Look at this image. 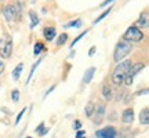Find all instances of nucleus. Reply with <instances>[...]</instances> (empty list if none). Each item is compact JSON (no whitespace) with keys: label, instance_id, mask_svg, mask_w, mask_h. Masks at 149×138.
<instances>
[{"label":"nucleus","instance_id":"nucleus-1","mask_svg":"<svg viewBox=\"0 0 149 138\" xmlns=\"http://www.w3.org/2000/svg\"><path fill=\"white\" fill-rule=\"evenodd\" d=\"M131 61H120L117 65L113 73H112V83L115 86H120L126 79V75H127L128 69L131 68Z\"/></svg>","mask_w":149,"mask_h":138},{"label":"nucleus","instance_id":"nucleus-2","mask_svg":"<svg viewBox=\"0 0 149 138\" xmlns=\"http://www.w3.org/2000/svg\"><path fill=\"white\" fill-rule=\"evenodd\" d=\"M133 50V44L130 42H126V40H120V42L116 44V48H115V53H113V59L116 62H120L127 57L128 54L131 53Z\"/></svg>","mask_w":149,"mask_h":138},{"label":"nucleus","instance_id":"nucleus-3","mask_svg":"<svg viewBox=\"0 0 149 138\" xmlns=\"http://www.w3.org/2000/svg\"><path fill=\"white\" fill-rule=\"evenodd\" d=\"M144 39V33L141 29H138L137 26H130L126 31L124 33V36H123V40H126V42H141Z\"/></svg>","mask_w":149,"mask_h":138},{"label":"nucleus","instance_id":"nucleus-4","mask_svg":"<svg viewBox=\"0 0 149 138\" xmlns=\"http://www.w3.org/2000/svg\"><path fill=\"white\" fill-rule=\"evenodd\" d=\"M13 51V40L11 37L6 36L3 42H0V57L1 58H8Z\"/></svg>","mask_w":149,"mask_h":138},{"label":"nucleus","instance_id":"nucleus-5","mask_svg":"<svg viewBox=\"0 0 149 138\" xmlns=\"http://www.w3.org/2000/svg\"><path fill=\"white\" fill-rule=\"evenodd\" d=\"M144 68H145V64H142V62H138V64H135V65H131V68L128 69L127 75H126V79H124L126 84L131 86V83H133V80H134V76L138 73L139 70H142Z\"/></svg>","mask_w":149,"mask_h":138},{"label":"nucleus","instance_id":"nucleus-6","mask_svg":"<svg viewBox=\"0 0 149 138\" xmlns=\"http://www.w3.org/2000/svg\"><path fill=\"white\" fill-rule=\"evenodd\" d=\"M95 135L98 138H115V135H116V130H115V127H105L102 128V130H100V131H97Z\"/></svg>","mask_w":149,"mask_h":138},{"label":"nucleus","instance_id":"nucleus-7","mask_svg":"<svg viewBox=\"0 0 149 138\" xmlns=\"http://www.w3.org/2000/svg\"><path fill=\"white\" fill-rule=\"evenodd\" d=\"M94 113H95V116H94V122L97 124H100V123L104 120V115H105V105L104 104H98L95 105L94 108Z\"/></svg>","mask_w":149,"mask_h":138},{"label":"nucleus","instance_id":"nucleus-8","mask_svg":"<svg viewBox=\"0 0 149 138\" xmlns=\"http://www.w3.org/2000/svg\"><path fill=\"white\" fill-rule=\"evenodd\" d=\"M3 15H4V18H6V21H8V22H11V21H14L15 20V13H14V7L13 6H6L4 8H3Z\"/></svg>","mask_w":149,"mask_h":138},{"label":"nucleus","instance_id":"nucleus-9","mask_svg":"<svg viewBox=\"0 0 149 138\" xmlns=\"http://www.w3.org/2000/svg\"><path fill=\"white\" fill-rule=\"evenodd\" d=\"M134 26H137L139 29V28H142V29H145V28H148V13L145 11L144 14H141V17L138 18V21L135 22V25Z\"/></svg>","mask_w":149,"mask_h":138},{"label":"nucleus","instance_id":"nucleus-10","mask_svg":"<svg viewBox=\"0 0 149 138\" xmlns=\"http://www.w3.org/2000/svg\"><path fill=\"white\" fill-rule=\"evenodd\" d=\"M122 120H123V123H133V120H134V111L133 109H126V111L123 112V115H122Z\"/></svg>","mask_w":149,"mask_h":138},{"label":"nucleus","instance_id":"nucleus-11","mask_svg":"<svg viewBox=\"0 0 149 138\" xmlns=\"http://www.w3.org/2000/svg\"><path fill=\"white\" fill-rule=\"evenodd\" d=\"M55 29H54L53 26H47L44 28V31H43V36H44V39L46 40H48V42H51L54 37H55Z\"/></svg>","mask_w":149,"mask_h":138},{"label":"nucleus","instance_id":"nucleus-12","mask_svg":"<svg viewBox=\"0 0 149 138\" xmlns=\"http://www.w3.org/2000/svg\"><path fill=\"white\" fill-rule=\"evenodd\" d=\"M119 137L120 138H134L135 137V133H134V130L128 127H124L120 130V133H119Z\"/></svg>","mask_w":149,"mask_h":138},{"label":"nucleus","instance_id":"nucleus-13","mask_svg":"<svg viewBox=\"0 0 149 138\" xmlns=\"http://www.w3.org/2000/svg\"><path fill=\"white\" fill-rule=\"evenodd\" d=\"M139 122H141V124H148L149 123V109L148 108H144L142 111H141V113H139Z\"/></svg>","mask_w":149,"mask_h":138},{"label":"nucleus","instance_id":"nucleus-14","mask_svg":"<svg viewBox=\"0 0 149 138\" xmlns=\"http://www.w3.org/2000/svg\"><path fill=\"white\" fill-rule=\"evenodd\" d=\"M94 73H95V68H94V66H91V68L87 69L84 73V77H83V83H90L91 79H93V76H94Z\"/></svg>","mask_w":149,"mask_h":138},{"label":"nucleus","instance_id":"nucleus-15","mask_svg":"<svg viewBox=\"0 0 149 138\" xmlns=\"http://www.w3.org/2000/svg\"><path fill=\"white\" fill-rule=\"evenodd\" d=\"M29 18H31V25H29V28H31V29L36 28L37 25H39V22H40V20H39L37 14L35 13V11H31V13H29Z\"/></svg>","mask_w":149,"mask_h":138},{"label":"nucleus","instance_id":"nucleus-16","mask_svg":"<svg viewBox=\"0 0 149 138\" xmlns=\"http://www.w3.org/2000/svg\"><path fill=\"white\" fill-rule=\"evenodd\" d=\"M22 70H24V64H18L15 66V69L13 70V79L14 80H18L19 79V76H21Z\"/></svg>","mask_w":149,"mask_h":138},{"label":"nucleus","instance_id":"nucleus-17","mask_svg":"<svg viewBox=\"0 0 149 138\" xmlns=\"http://www.w3.org/2000/svg\"><path fill=\"white\" fill-rule=\"evenodd\" d=\"M102 95H104V98H105L107 101L112 100V90L109 89V86L108 84H105L104 87H102Z\"/></svg>","mask_w":149,"mask_h":138},{"label":"nucleus","instance_id":"nucleus-18","mask_svg":"<svg viewBox=\"0 0 149 138\" xmlns=\"http://www.w3.org/2000/svg\"><path fill=\"white\" fill-rule=\"evenodd\" d=\"M14 7V13H15V18H19L22 15V4L19 1H15V4L13 6Z\"/></svg>","mask_w":149,"mask_h":138},{"label":"nucleus","instance_id":"nucleus-19","mask_svg":"<svg viewBox=\"0 0 149 138\" xmlns=\"http://www.w3.org/2000/svg\"><path fill=\"white\" fill-rule=\"evenodd\" d=\"M81 20H74V21L69 22V24H66V25H64L65 28H80L81 26Z\"/></svg>","mask_w":149,"mask_h":138},{"label":"nucleus","instance_id":"nucleus-20","mask_svg":"<svg viewBox=\"0 0 149 138\" xmlns=\"http://www.w3.org/2000/svg\"><path fill=\"white\" fill-rule=\"evenodd\" d=\"M94 108H95V105H94L93 102H88L87 106H86V111H84L86 115H87V116H91V115L94 113Z\"/></svg>","mask_w":149,"mask_h":138},{"label":"nucleus","instance_id":"nucleus-21","mask_svg":"<svg viewBox=\"0 0 149 138\" xmlns=\"http://www.w3.org/2000/svg\"><path fill=\"white\" fill-rule=\"evenodd\" d=\"M40 62H42V59H39V61H37L36 64L33 65V68L31 69V72H29V76H28V80H26V83H29V82H31V79H32L33 73H35V70H36V68H37V66H39V64H40Z\"/></svg>","mask_w":149,"mask_h":138},{"label":"nucleus","instance_id":"nucleus-22","mask_svg":"<svg viewBox=\"0 0 149 138\" xmlns=\"http://www.w3.org/2000/svg\"><path fill=\"white\" fill-rule=\"evenodd\" d=\"M42 50H43V43L37 42L36 44H35V48H33V54H35V55H39Z\"/></svg>","mask_w":149,"mask_h":138},{"label":"nucleus","instance_id":"nucleus-23","mask_svg":"<svg viewBox=\"0 0 149 138\" xmlns=\"http://www.w3.org/2000/svg\"><path fill=\"white\" fill-rule=\"evenodd\" d=\"M66 40H68V35H66V33H62V35L58 37V40H57V46H62Z\"/></svg>","mask_w":149,"mask_h":138},{"label":"nucleus","instance_id":"nucleus-24","mask_svg":"<svg viewBox=\"0 0 149 138\" xmlns=\"http://www.w3.org/2000/svg\"><path fill=\"white\" fill-rule=\"evenodd\" d=\"M36 133L39 134V135H44V134L47 133V128L44 127V124H43V123L42 124H39V127L36 128Z\"/></svg>","mask_w":149,"mask_h":138},{"label":"nucleus","instance_id":"nucleus-25","mask_svg":"<svg viewBox=\"0 0 149 138\" xmlns=\"http://www.w3.org/2000/svg\"><path fill=\"white\" fill-rule=\"evenodd\" d=\"M111 10H112V8H111V7H109V8H108V10L105 11V13H102L101 15H100V17H98V18H97V20H95V21H94V24H98V22L101 21V20H104V18H105V17H107L108 14L111 13Z\"/></svg>","mask_w":149,"mask_h":138},{"label":"nucleus","instance_id":"nucleus-26","mask_svg":"<svg viewBox=\"0 0 149 138\" xmlns=\"http://www.w3.org/2000/svg\"><path fill=\"white\" fill-rule=\"evenodd\" d=\"M11 97H13V101L17 102L18 100H19V91H18V90H14L13 93H11Z\"/></svg>","mask_w":149,"mask_h":138},{"label":"nucleus","instance_id":"nucleus-27","mask_svg":"<svg viewBox=\"0 0 149 138\" xmlns=\"http://www.w3.org/2000/svg\"><path fill=\"white\" fill-rule=\"evenodd\" d=\"M25 112H26V108H24V109H22V111L18 113V116H17V120H15V124H18V123L21 122V119H22V116H24V113H25Z\"/></svg>","mask_w":149,"mask_h":138},{"label":"nucleus","instance_id":"nucleus-28","mask_svg":"<svg viewBox=\"0 0 149 138\" xmlns=\"http://www.w3.org/2000/svg\"><path fill=\"white\" fill-rule=\"evenodd\" d=\"M86 33H87V32H81V33H80L79 36H77V37H76V39H74V40H73V43H72V44H70V47H73L74 44H76V43L79 42V40H80V39H81V37H83V36H84Z\"/></svg>","mask_w":149,"mask_h":138},{"label":"nucleus","instance_id":"nucleus-29","mask_svg":"<svg viewBox=\"0 0 149 138\" xmlns=\"http://www.w3.org/2000/svg\"><path fill=\"white\" fill-rule=\"evenodd\" d=\"M76 138H84V131H83V130H79V131L76 133Z\"/></svg>","mask_w":149,"mask_h":138},{"label":"nucleus","instance_id":"nucleus-30","mask_svg":"<svg viewBox=\"0 0 149 138\" xmlns=\"http://www.w3.org/2000/svg\"><path fill=\"white\" fill-rule=\"evenodd\" d=\"M112 1H115V0H105V1H102V3H101V7H105V6H108L109 3H112Z\"/></svg>","mask_w":149,"mask_h":138},{"label":"nucleus","instance_id":"nucleus-31","mask_svg":"<svg viewBox=\"0 0 149 138\" xmlns=\"http://www.w3.org/2000/svg\"><path fill=\"white\" fill-rule=\"evenodd\" d=\"M3 72H4V62L0 61V75L3 73Z\"/></svg>","mask_w":149,"mask_h":138},{"label":"nucleus","instance_id":"nucleus-32","mask_svg":"<svg viewBox=\"0 0 149 138\" xmlns=\"http://www.w3.org/2000/svg\"><path fill=\"white\" fill-rule=\"evenodd\" d=\"M94 53H95V47H91L90 51H88V55H90V57H93V55H94Z\"/></svg>","mask_w":149,"mask_h":138},{"label":"nucleus","instance_id":"nucleus-33","mask_svg":"<svg viewBox=\"0 0 149 138\" xmlns=\"http://www.w3.org/2000/svg\"><path fill=\"white\" fill-rule=\"evenodd\" d=\"M73 127H74V128H80V127H81V124H80V122H74Z\"/></svg>","mask_w":149,"mask_h":138},{"label":"nucleus","instance_id":"nucleus-34","mask_svg":"<svg viewBox=\"0 0 149 138\" xmlns=\"http://www.w3.org/2000/svg\"><path fill=\"white\" fill-rule=\"evenodd\" d=\"M31 1H32V4H35V3H36V0H31Z\"/></svg>","mask_w":149,"mask_h":138},{"label":"nucleus","instance_id":"nucleus-35","mask_svg":"<svg viewBox=\"0 0 149 138\" xmlns=\"http://www.w3.org/2000/svg\"><path fill=\"white\" fill-rule=\"evenodd\" d=\"M26 138H31V137H26Z\"/></svg>","mask_w":149,"mask_h":138}]
</instances>
